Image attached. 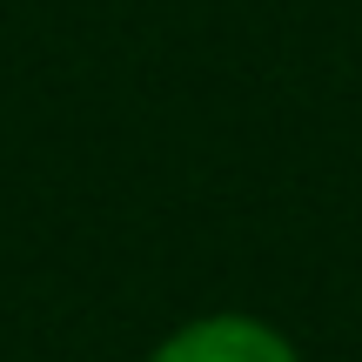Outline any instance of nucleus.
I'll list each match as a JSON object with an SVG mask.
<instances>
[{
    "instance_id": "obj_1",
    "label": "nucleus",
    "mask_w": 362,
    "mask_h": 362,
    "mask_svg": "<svg viewBox=\"0 0 362 362\" xmlns=\"http://www.w3.org/2000/svg\"><path fill=\"white\" fill-rule=\"evenodd\" d=\"M148 362H302V349L262 315L215 309V315H194V322L168 329L148 349Z\"/></svg>"
}]
</instances>
